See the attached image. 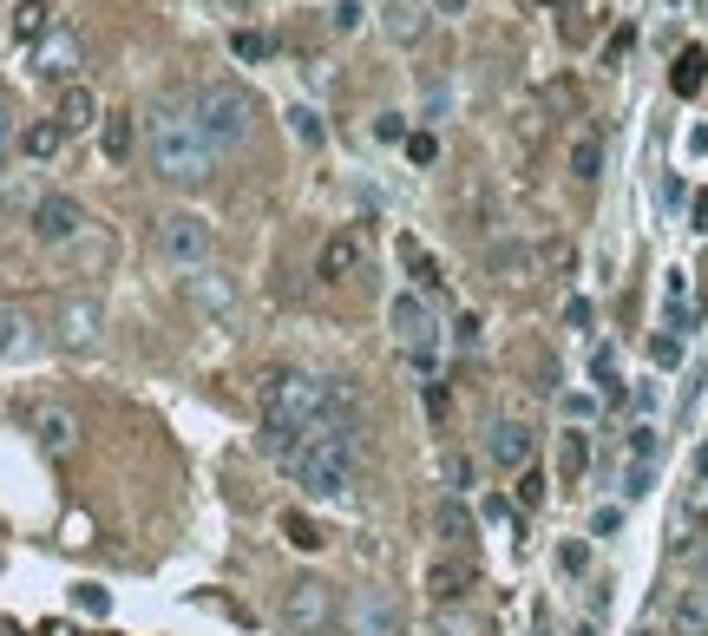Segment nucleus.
<instances>
[{
  "label": "nucleus",
  "instance_id": "f257e3e1",
  "mask_svg": "<svg viewBox=\"0 0 708 636\" xmlns=\"http://www.w3.org/2000/svg\"><path fill=\"white\" fill-rule=\"evenodd\" d=\"M361 433V388L355 381H335V374H289V368H269L256 381V447L269 460H289L302 440L315 433Z\"/></svg>",
  "mask_w": 708,
  "mask_h": 636
},
{
  "label": "nucleus",
  "instance_id": "f03ea898",
  "mask_svg": "<svg viewBox=\"0 0 708 636\" xmlns=\"http://www.w3.org/2000/svg\"><path fill=\"white\" fill-rule=\"evenodd\" d=\"M144 144H151V171H158L164 184H197V177H210V171H217V144L197 131V118H190L184 105L151 112Z\"/></svg>",
  "mask_w": 708,
  "mask_h": 636
},
{
  "label": "nucleus",
  "instance_id": "7ed1b4c3",
  "mask_svg": "<svg viewBox=\"0 0 708 636\" xmlns=\"http://www.w3.org/2000/svg\"><path fill=\"white\" fill-rule=\"evenodd\" d=\"M355 460H361V447H355V433H341V427H328V433H315V440H302L289 460H282V473L309 493V499H322V506H335V499H348V486H355Z\"/></svg>",
  "mask_w": 708,
  "mask_h": 636
},
{
  "label": "nucleus",
  "instance_id": "20e7f679",
  "mask_svg": "<svg viewBox=\"0 0 708 636\" xmlns=\"http://www.w3.org/2000/svg\"><path fill=\"white\" fill-rule=\"evenodd\" d=\"M184 112H190V118H197V131L217 144V158H230V151H243V144H249L256 105H249V92H243V85H230V79H217V85H197Z\"/></svg>",
  "mask_w": 708,
  "mask_h": 636
},
{
  "label": "nucleus",
  "instance_id": "39448f33",
  "mask_svg": "<svg viewBox=\"0 0 708 636\" xmlns=\"http://www.w3.org/2000/svg\"><path fill=\"white\" fill-rule=\"evenodd\" d=\"M210 250H217L210 217H197V210L158 217V256H164V263H177V269H210Z\"/></svg>",
  "mask_w": 708,
  "mask_h": 636
},
{
  "label": "nucleus",
  "instance_id": "423d86ee",
  "mask_svg": "<svg viewBox=\"0 0 708 636\" xmlns=\"http://www.w3.org/2000/svg\"><path fill=\"white\" fill-rule=\"evenodd\" d=\"M341 617V598H335V585H322V578H295L289 585V598H282V624L289 631H328Z\"/></svg>",
  "mask_w": 708,
  "mask_h": 636
},
{
  "label": "nucleus",
  "instance_id": "0eeeda50",
  "mask_svg": "<svg viewBox=\"0 0 708 636\" xmlns=\"http://www.w3.org/2000/svg\"><path fill=\"white\" fill-rule=\"evenodd\" d=\"M341 631L348 636H401V604H394V591H348V604H341Z\"/></svg>",
  "mask_w": 708,
  "mask_h": 636
},
{
  "label": "nucleus",
  "instance_id": "6e6552de",
  "mask_svg": "<svg viewBox=\"0 0 708 636\" xmlns=\"http://www.w3.org/2000/svg\"><path fill=\"white\" fill-rule=\"evenodd\" d=\"M26 230H33V243H72V236L85 230V210H79V197H66V190H46V197H33V210H26Z\"/></svg>",
  "mask_w": 708,
  "mask_h": 636
},
{
  "label": "nucleus",
  "instance_id": "1a4fd4ad",
  "mask_svg": "<svg viewBox=\"0 0 708 636\" xmlns=\"http://www.w3.org/2000/svg\"><path fill=\"white\" fill-rule=\"evenodd\" d=\"M387 322H394V342L401 348H440V322H433V309H427L420 289H401L387 302Z\"/></svg>",
  "mask_w": 708,
  "mask_h": 636
},
{
  "label": "nucleus",
  "instance_id": "9d476101",
  "mask_svg": "<svg viewBox=\"0 0 708 636\" xmlns=\"http://www.w3.org/2000/svg\"><path fill=\"white\" fill-rule=\"evenodd\" d=\"M361 269H368V236H361V230H335V236L322 243L315 276H322V282H348V276H361Z\"/></svg>",
  "mask_w": 708,
  "mask_h": 636
},
{
  "label": "nucleus",
  "instance_id": "9b49d317",
  "mask_svg": "<svg viewBox=\"0 0 708 636\" xmlns=\"http://www.w3.org/2000/svg\"><path fill=\"white\" fill-rule=\"evenodd\" d=\"M486 460H492L499 473H525V466H532V427H525V420H492Z\"/></svg>",
  "mask_w": 708,
  "mask_h": 636
},
{
  "label": "nucleus",
  "instance_id": "f8f14e48",
  "mask_svg": "<svg viewBox=\"0 0 708 636\" xmlns=\"http://www.w3.org/2000/svg\"><path fill=\"white\" fill-rule=\"evenodd\" d=\"M184 296H190V302H197L204 315H230V309H236V282H230L223 269H190Z\"/></svg>",
  "mask_w": 708,
  "mask_h": 636
},
{
  "label": "nucleus",
  "instance_id": "ddd939ff",
  "mask_svg": "<svg viewBox=\"0 0 708 636\" xmlns=\"http://www.w3.org/2000/svg\"><path fill=\"white\" fill-rule=\"evenodd\" d=\"M33 433H39V453H53V460H66L79 447V420L66 407H39L33 414Z\"/></svg>",
  "mask_w": 708,
  "mask_h": 636
},
{
  "label": "nucleus",
  "instance_id": "4468645a",
  "mask_svg": "<svg viewBox=\"0 0 708 636\" xmlns=\"http://www.w3.org/2000/svg\"><path fill=\"white\" fill-rule=\"evenodd\" d=\"M427 20H433V13H427L420 0H387V13H381V26H387L394 46H420V39H427Z\"/></svg>",
  "mask_w": 708,
  "mask_h": 636
},
{
  "label": "nucleus",
  "instance_id": "2eb2a0df",
  "mask_svg": "<svg viewBox=\"0 0 708 636\" xmlns=\"http://www.w3.org/2000/svg\"><path fill=\"white\" fill-rule=\"evenodd\" d=\"M53 118H59V131H92V125H98L105 112H98L92 85H66V92H59V112H53Z\"/></svg>",
  "mask_w": 708,
  "mask_h": 636
},
{
  "label": "nucleus",
  "instance_id": "dca6fc26",
  "mask_svg": "<svg viewBox=\"0 0 708 636\" xmlns=\"http://www.w3.org/2000/svg\"><path fill=\"white\" fill-rule=\"evenodd\" d=\"M703 85H708V53L703 46H683L676 66H670V92H676V99H696Z\"/></svg>",
  "mask_w": 708,
  "mask_h": 636
},
{
  "label": "nucleus",
  "instance_id": "f3484780",
  "mask_svg": "<svg viewBox=\"0 0 708 636\" xmlns=\"http://www.w3.org/2000/svg\"><path fill=\"white\" fill-rule=\"evenodd\" d=\"M59 342H66V348H92V342H98V302H66Z\"/></svg>",
  "mask_w": 708,
  "mask_h": 636
},
{
  "label": "nucleus",
  "instance_id": "a211bd4d",
  "mask_svg": "<svg viewBox=\"0 0 708 636\" xmlns=\"http://www.w3.org/2000/svg\"><path fill=\"white\" fill-rule=\"evenodd\" d=\"M427 591H433L440 604H453V598H466V591H473V565H466V558H440V565L427 571Z\"/></svg>",
  "mask_w": 708,
  "mask_h": 636
},
{
  "label": "nucleus",
  "instance_id": "6ab92c4d",
  "mask_svg": "<svg viewBox=\"0 0 708 636\" xmlns=\"http://www.w3.org/2000/svg\"><path fill=\"white\" fill-rule=\"evenodd\" d=\"M39 348V328L20 315V309H0V361H20V355H33Z\"/></svg>",
  "mask_w": 708,
  "mask_h": 636
},
{
  "label": "nucleus",
  "instance_id": "aec40b11",
  "mask_svg": "<svg viewBox=\"0 0 708 636\" xmlns=\"http://www.w3.org/2000/svg\"><path fill=\"white\" fill-rule=\"evenodd\" d=\"M670 631L676 636H708V585L683 591V598L670 604Z\"/></svg>",
  "mask_w": 708,
  "mask_h": 636
},
{
  "label": "nucleus",
  "instance_id": "412c9836",
  "mask_svg": "<svg viewBox=\"0 0 708 636\" xmlns=\"http://www.w3.org/2000/svg\"><path fill=\"white\" fill-rule=\"evenodd\" d=\"M33 72H39V79H72V72H79V39H72V33H59L53 46H39Z\"/></svg>",
  "mask_w": 708,
  "mask_h": 636
},
{
  "label": "nucleus",
  "instance_id": "4be33fe9",
  "mask_svg": "<svg viewBox=\"0 0 708 636\" xmlns=\"http://www.w3.org/2000/svg\"><path fill=\"white\" fill-rule=\"evenodd\" d=\"M131 138H138L131 112H105V118H98V144H105V158H112V164H125V158H131Z\"/></svg>",
  "mask_w": 708,
  "mask_h": 636
},
{
  "label": "nucleus",
  "instance_id": "5701e85b",
  "mask_svg": "<svg viewBox=\"0 0 708 636\" xmlns=\"http://www.w3.org/2000/svg\"><path fill=\"white\" fill-rule=\"evenodd\" d=\"M401 269L414 276V289H440V263H433V250L420 236H401Z\"/></svg>",
  "mask_w": 708,
  "mask_h": 636
},
{
  "label": "nucleus",
  "instance_id": "b1692460",
  "mask_svg": "<svg viewBox=\"0 0 708 636\" xmlns=\"http://www.w3.org/2000/svg\"><path fill=\"white\" fill-rule=\"evenodd\" d=\"M59 144H66V131H59V118H39V125H26V131H20V151H26L33 164H46V158H53Z\"/></svg>",
  "mask_w": 708,
  "mask_h": 636
},
{
  "label": "nucleus",
  "instance_id": "393cba45",
  "mask_svg": "<svg viewBox=\"0 0 708 636\" xmlns=\"http://www.w3.org/2000/svg\"><path fill=\"white\" fill-rule=\"evenodd\" d=\"M571 177H578V184H597V177H604V138H597V131H584V138L571 144Z\"/></svg>",
  "mask_w": 708,
  "mask_h": 636
},
{
  "label": "nucleus",
  "instance_id": "a878e982",
  "mask_svg": "<svg viewBox=\"0 0 708 636\" xmlns=\"http://www.w3.org/2000/svg\"><path fill=\"white\" fill-rule=\"evenodd\" d=\"M53 33V0H20L13 7V39H46Z\"/></svg>",
  "mask_w": 708,
  "mask_h": 636
},
{
  "label": "nucleus",
  "instance_id": "bb28decb",
  "mask_svg": "<svg viewBox=\"0 0 708 636\" xmlns=\"http://www.w3.org/2000/svg\"><path fill=\"white\" fill-rule=\"evenodd\" d=\"M584 466H591V440H584V433H565V440H558V479L578 486Z\"/></svg>",
  "mask_w": 708,
  "mask_h": 636
},
{
  "label": "nucleus",
  "instance_id": "cd10ccee",
  "mask_svg": "<svg viewBox=\"0 0 708 636\" xmlns=\"http://www.w3.org/2000/svg\"><path fill=\"white\" fill-rule=\"evenodd\" d=\"M433 532H440L446 545H466V539H473V512H466L460 499H440V512H433Z\"/></svg>",
  "mask_w": 708,
  "mask_h": 636
},
{
  "label": "nucleus",
  "instance_id": "c85d7f7f",
  "mask_svg": "<svg viewBox=\"0 0 708 636\" xmlns=\"http://www.w3.org/2000/svg\"><path fill=\"white\" fill-rule=\"evenodd\" d=\"M486 269H492V276H525V269H532V250H525V243H492V250H486Z\"/></svg>",
  "mask_w": 708,
  "mask_h": 636
},
{
  "label": "nucleus",
  "instance_id": "c756f323",
  "mask_svg": "<svg viewBox=\"0 0 708 636\" xmlns=\"http://www.w3.org/2000/svg\"><path fill=\"white\" fill-rule=\"evenodd\" d=\"M230 53H236L243 66H256V59H269V33H256V26H236V33H230Z\"/></svg>",
  "mask_w": 708,
  "mask_h": 636
},
{
  "label": "nucleus",
  "instance_id": "7c9ffc66",
  "mask_svg": "<svg viewBox=\"0 0 708 636\" xmlns=\"http://www.w3.org/2000/svg\"><path fill=\"white\" fill-rule=\"evenodd\" d=\"M282 539H289L295 552H322V525H315V519H302V512H289V519H282Z\"/></svg>",
  "mask_w": 708,
  "mask_h": 636
},
{
  "label": "nucleus",
  "instance_id": "2f4dec72",
  "mask_svg": "<svg viewBox=\"0 0 708 636\" xmlns=\"http://www.w3.org/2000/svg\"><path fill=\"white\" fill-rule=\"evenodd\" d=\"M289 138L322 144V112H315V105H289Z\"/></svg>",
  "mask_w": 708,
  "mask_h": 636
},
{
  "label": "nucleus",
  "instance_id": "473e14b6",
  "mask_svg": "<svg viewBox=\"0 0 708 636\" xmlns=\"http://www.w3.org/2000/svg\"><path fill=\"white\" fill-rule=\"evenodd\" d=\"M591 374H597V388H604L611 401H624V381H617V355H611V348H597V361H591Z\"/></svg>",
  "mask_w": 708,
  "mask_h": 636
},
{
  "label": "nucleus",
  "instance_id": "72a5a7b5",
  "mask_svg": "<svg viewBox=\"0 0 708 636\" xmlns=\"http://www.w3.org/2000/svg\"><path fill=\"white\" fill-rule=\"evenodd\" d=\"M558 571H565V578H584V571H591V545H584V539L558 545Z\"/></svg>",
  "mask_w": 708,
  "mask_h": 636
},
{
  "label": "nucleus",
  "instance_id": "f704fd0d",
  "mask_svg": "<svg viewBox=\"0 0 708 636\" xmlns=\"http://www.w3.org/2000/svg\"><path fill=\"white\" fill-rule=\"evenodd\" d=\"M650 486H657V460H630V473H624V493H630V499H643Z\"/></svg>",
  "mask_w": 708,
  "mask_h": 636
},
{
  "label": "nucleus",
  "instance_id": "c9c22d12",
  "mask_svg": "<svg viewBox=\"0 0 708 636\" xmlns=\"http://www.w3.org/2000/svg\"><path fill=\"white\" fill-rule=\"evenodd\" d=\"M519 506H525V512H538V506H545V473H538V466H525V473H519Z\"/></svg>",
  "mask_w": 708,
  "mask_h": 636
},
{
  "label": "nucleus",
  "instance_id": "e433bc0d",
  "mask_svg": "<svg viewBox=\"0 0 708 636\" xmlns=\"http://www.w3.org/2000/svg\"><path fill=\"white\" fill-rule=\"evenodd\" d=\"M328 13H335V33H361V26H368V7H361V0H335Z\"/></svg>",
  "mask_w": 708,
  "mask_h": 636
},
{
  "label": "nucleus",
  "instance_id": "4c0bfd02",
  "mask_svg": "<svg viewBox=\"0 0 708 636\" xmlns=\"http://www.w3.org/2000/svg\"><path fill=\"white\" fill-rule=\"evenodd\" d=\"M650 361L657 368H683V335H657L650 342Z\"/></svg>",
  "mask_w": 708,
  "mask_h": 636
},
{
  "label": "nucleus",
  "instance_id": "58836bf2",
  "mask_svg": "<svg viewBox=\"0 0 708 636\" xmlns=\"http://www.w3.org/2000/svg\"><path fill=\"white\" fill-rule=\"evenodd\" d=\"M72 604H79V611H92V617H105V611H112V591H98V585H72Z\"/></svg>",
  "mask_w": 708,
  "mask_h": 636
},
{
  "label": "nucleus",
  "instance_id": "ea45409f",
  "mask_svg": "<svg viewBox=\"0 0 708 636\" xmlns=\"http://www.w3.org/2000/svg\"><path fill=\"white\" fill-rule=\"evenodd\" d=\"M407 158H414V164H433V158H440V138H433V131H407Z\"/></svg>",
  "mask_w": 708,
  "mask_h": 636
},
{
  "label": "nucleus",
  "instance_id": "a19ab883",
  "mask_svg": "<svg viewBox=\"0 0 708 636\" xmlns=\"http://www.w3.org/2000/svg\"><path fill=\"white\" fill-rule=\"evenodd\" d=\"M630 460H657V427H650V420L630 427Z\"/></svg>",
  "mask_w": 708,
  "mask_h": 636
},
{
  "label": "nucleus",
  "instance_id": "79ce46f5",
  "mask_svg": "<svg viewBox=\"0 0 708 636\" xmlns=\"http://www.w3.org/2000/svg\"><path fill=\"white\" fill-rule=\"evenodd\" d=\"M453 348H460V355L479 348V315H460V322H453Z\"/></svg>",
  "mask_w": 708,
  "mask_h": 636
},
{
  "label": "nucleus",
  "instance_id": "37998d69",
  "mask_svg": "<svg viewBox=\"0 0 708 636\" xmlns=\"http://www.w3.org/2000/svg\"><path fill=\"white\" fill-rule=\"evenodd\" d=\"M374 138L401 144V138H407V118H401V112H381V118H374Z\"/></svg>",
  "mask_w": 708,
  "mask_h": 636
},
{
  "label": "nucleus",
  "instance_id": "c03bdc74",
  "mask_svg": "<svg viewBox=\"0 0 708 636\" xmlns=\"http://www.w3.org/2000/svg\"><path fill=\"white\" fill-rule=\"evenodd\" d=\"M565 414H571V420H591V414H597V401H591V394H565Z\"/></svg>",
  "mask_w": 708,
  "mask_h": 636
},
{
  "label": "nucleus",
  "instance_id": "a18cd8bd",
  "mask_svg": "<svg viewBox=\"0 0 708 636\" xmlns=\"http://www.w3.org/2000/svg\"><path fill=\"white\" fill-rule=\"evenodd\" d=\"M617 525H624V512H617V506H604V512H597V519H591V532H597V539H611V532H617Z\"/></svg>",
  "mask_w": 708,
  "mask_h": 636
},
{
  "label": "nucleus",
  "instance_id": "49530a36",
  "mask_svg": "<svg viewBox=\"0 0 708 636\" xmlns=\"http://www.w3.org/2000/svg\"><path fill=\"white\" fill-rule=\"evenodd\" d=\"M446 479H453V493H466V479H473V466H466V460L453 453V460H446Z\"/></svg>",
  "mask_w": 708,
  "mask_h": 636
},
{
  "label": "nucleus",
  "instance_id": "de8ad7c7",
  "mask_svg": "<svg viewBox=\"0 0 708 636\" xmlns=\"http://www.w3.org/2000/svg\"><path fill=\"white\" fill-rule=\"evenodd\" d=\"M13 144H20V138H13V118L0 112V164H7V151H13Z\"/></svg>",
  "mask_w": 708,
  "mask_h": 636
},
{
  "label": "nucleus",
  "instance_id": "09e8293b",
  "mask_svg": "<svg viewBox=\"0 0 708 636\" xmlns=\"http://www.w3.org/2000/svg\"><path fill=\"white\" fill-rule=\"evenodd\" d=\"M696 230H708V190L696 197Z\"/></svg>",
  "mask_w": 708,
  "mask_h": 636
},
{
  "label": "nucleus",
  "instance_id": "8fccbe9b",
  "mask_svg": "<svg viewBox=\"0 0 708 636\" xmlns=\"http://www.w3.org/2000/svg\"><path fill=\"white\" fill-rule=\"evenodd\" d=\"M696 479H708V440L696 447Z\"/></svg>",
  "mask_w": 708,
  "mask_h": 636
},
{
  "label": "nucleus",
  "instance_id": "3c124183",
  "mask_svg": "<svg viewBox=\"0 0 708 636\" xmlns=\"http://www.w3.org/2000/svg\"><path fill=\"white\" fill-rule=\"evenodd\" d=\"M433 7H440V13H460V7H466V0H433Z\"/></svg>",
  "mask_w": 708,
  "mask_h": 636
},
{
  "label": "nucleus",
  "instance_id": "603ef678",
  "mask_svg": "<svg viewBox=\"0 0 708 636\" xmlns=\"http://www.w3.org/2000/svg\"><path fill=\"white\" fill-rule=\"evenodd\" d=\"M0 636H20V631H13V624H0Z\"/></svg>",
  "mask_w": 708,
  "mask_h": 636
},
{
  "label": "nucleus",
  "instance_id": "864d4df0",
  "mask_svg": "<svg viewBox=\"0 0 708 636\" xmlns=\"http://www.w3.org/2000/svg\"><path fill=\"white\" fill-rule=\"evenodd\" d=\"M703 585H708V552H703Z\"/></svg>",
  "mask_w": 708,
  "mask_h": 636
},
{
  "label": "nucleus",
  "instance_id": "5fc2aeb1",
  "mask_svg": "<svg viewBox=\"0 0 708 636\" xmlns=\"http://www.w3.org/2000/svg\"><path fill=\"white\" fill-rule=\"evenodd\" d=\"M578 636H597V631H578Z\"/></svg>",
  "mask_w": 708,
  "mask_h": 636
}]
</instances>
